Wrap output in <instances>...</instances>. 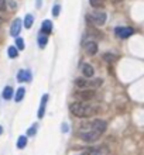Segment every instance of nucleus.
I'll return each instance as SVG.
<instances>
[{"mask_svg":"<svg viewBox=\"0 0 144 155\" xmlns=\"http://www.w3.org/2000/svg\"><path fill=\"white\" fill-rule=\"evenodd\" d=\"M28 135H34L35 134V127H31V128H28V133H27Z\"/></svg>","mask_w":144,"mask_h":155,"instance_id":"nucleus-25","label":"nucleus"},{"mask_svg":"<svg viewBox=\"0 0 144 155\" xmlns=\"http://www.w3.org/2000/svg\"><path fill=\"white\" fill-rule=\"evenodd\" d=\"M115 33H116V35L120 38H129L130 35L134 34V30H133L132 27H117V28L115 30Z\"/></svg>","mask_w":144,"mask_h":155,"instance_id":"nucleus-4","label":"nucleus"},{"mask_svg":"<svg viewBox=\"0 0 144 155\" xmlns=\"http://www.w3.org/2000/svg\"><path fill=\"white\" fill-rule=\"evenodd\" d=\"M85 51H86L88 55H95L98 52V44L93 42V41H89L85 44Z\"/></svg>","mask_w":144,"mask_h":155,"instance_id":"nucleus-9","label":"nucleus"},{"mask_svg":"<svg viewBox=\"0 0 144 155\" xmlns=\"http://www.w3.org/2000/svg\"><path fill=\"white\" fill-rule=\"evenodd\" d=\"M48 102V94H44L41 99V104H40V110H38V118L44 117V113H45V104Z\"/></svg>","mask_w":144,"mask_h":155,"instance_id":"nucleus-10","label":"nucleus"},{"mask_svg":"<svg viewBox=\"0 0 144 155\" xmlns=\"http://www.w3.org/2000/svg\"><path fill=\"white\" fill-rule=\"evenodd\" d=\"M33 21H34V17L31 16V14H27V16L24 17V27L25 28H31Z\"/></svg>","mask_w":144,"mask_h":155,"instance_id":"nucleus-15","label":"nucleus"},{"mask_svg":"<svg viewBox=\"0 0 144 155\" xmlns=\"http://www.w3.org/2000/svg\"><path fill=\"white\" fill-rule=\"evenodd\" d=\"M8 4H10L12 8H16V2H14V0H8Z\"/></svg>","mask_w":144,"mask_h":155,"instance_id":"nucleus-26","label":"nucleus"},{"mask_svg":"<svg viewBox=\"0 0 144 155\" xmlns=\"http://www.w3.org/2000/svg\"><path fill=\"white\" fill-rule=\"evenodd\" d=\"M25 145H27V137L25 135H20L18 140H17V148L23 150V148H25Z\"/></svg>","mask_w":144,"mask_h":155,"instance_id":"nucleus-13","label":"nucleus"},{"mask_svg":"<svg viewBox=\"0 0 144 155\" xmlns=\"http://www.w3.org/2000/svg\"><path fill=\"white\" fill-rule=\"evenodd\" d=\"M24 94H25V89L24 87H20V89L17 90L16 96H14V100H16V102H21L23 97H24Z\"/></svg>","mask_w":144,"mask_h":155,"instance_id":"nucleus-14","label":"nucleus"},{"mask_svg":"<svg viewBox=\"0 0 144 155\" xmlns=\"http://www.w3.org/2000/svg\"><path fill=\"white\" fill-rule=\"evenodd\" d=\"M75 85L78 86V87H85V86H88L89 83H88L85 79H82V78H81V79H75Z\"/></svg>","mask_w":144,"mask_h":155,"instance_id":"nucleus-20","label":"nucleus"},{"mask_svg":"<svg viewBox=\"0 0 144 155\" xmlns=\"http://www.w3.org/2000/svg\"><path fill=\"white\" fill-rule=\"evenodd\" d=\"M47 42H48V38H47L45 34H41L40 37H38V45H40V48H45Z\"/></svg>","mask_w":144,"mask_h":155,"instance_id":"nucleus-16","label":"nucleus"},{"mask_svg":"<svg viewBox=\"0 0 144 155\" xmlns=\"http://www.w3.org/2000/svg\"><path fill=\"white\" fill-rule=\"evenodd\" d=\"M82 75L85 78H93V75H95L93 66H92L91 64H83L82 65Z\"/></svg>","mask_w":144,"mask_h":155,"instance_id":"nucleus-8","label":"nucleus"},{"mask_svg":"<svg viewBox=\"0 0 144 155\" xmlns=\"http://www.w3.org/2000/svg\"><path fill=\"white\" fill-rule=\"evenodd\" d=\"M86 18L96 25H103L106 23L107 16H106V13H103V12H96V13H93L92 16H86Z\"/></svg>","mask_w":144,"mask_h":155,"instance_id":"nucleus-3","label":"nucleus"},{"mask_svg":"<svg viewBox=\"0 0 144 155\" xmlns=\"http://www.w3.org/2000/svg\"><path fill=\"white\" fill-rule=\"evenodd\" d=\"M100 135L102 134L95 130H86V131H82V133L79 134V138L83 140L85 143H95L96 140H99Z\"/></svg>","mask_w":144,"mask_h":155,"instance_id":"nucleus-2","label":"nucleus"},{"mask_svg":"<svg viewBox=\"0 0 144 155\" xmlns=\"http://www.w3.org/2000/svg\"><path fill=\"white\" fill-rule=\"evenodd\" d=\"M59 12H61V7H59L58 4H55V6H54V8H52V16L57 17L58 14H59Z\"/></svg>","mask_w":144,"mask_h":155,"instance_id":"nucleus-22","label":"nucleus"},{"mask_svg":"<svg viewBox=\"0 0 144 155\" xmlns=\"http://www.w3.org/2000/svg\"><path fill=\"white\" fill-rule=\"evenodd\" d=\"M95 90L93 89H85V90H81V92H78V93L75 94L78 99H81V100H92V99L95 97Z\"/></svg>","mask_w":144,"mask_h":155,"instance_id":"nucleus-5","label":"nucleus"},{"mask_svg":"<svg viewBox=\"0 0 144 155\" xmlns=\"http://www.w3.org/2000/svg\"><path fill=\"white\" fill-rule=\"evenodd\" d=\"M102 58H103V61H106V62H113L117 57H116L115 54H112V52H106V54H103L102 55Z\"/></svg>","mask_w":144,"mask_h":155,"instance_id":"nucleus-17","label":"nucleus"},{"mask_svg":"<svg viewBox=\"0 0 144 155\" xmlns=\"http://www.w3.org/2000/svg\"><path fill=\"white\" fill-rule=\"evenodd\" d=\"M13 97V87L12 86H6L3 90V99L4 100H10Z\"/></svg>","mask_w":144,"mask_h":155,"instance_id":"nucleus-12","label":"nucleus"},{"mask_svg":"<svg viewBox=\"0 0 144 155\" xmlns=\"http://www.w3.org/2000/svg\"><path fill=\"white\" fill-rule=\"evenodd\" d=\"M17 81L23 82V83H25V82H30L31 81V72L30 71H25V69H21L18 71V74H17Z\"/></svg>","mask_w":144,"mask_h":155,"instance_id":"nucleus-7","label":"nucleus"},{"mask_svg":"<svg viewBox=\"0 0 144 155\" xmlns=\"http://www.w3.org/2000/svg\"><path fill=\"white\" fill-rule=\"evenodd\" d=\"M6 10V0H0V12Z\"/></svg>","mask_w":144,"mask_h":155,"instance_id":"nucleus-23","label":"nucleus"},{"mask_svg":"<svg viewBox=\"0 0 144 155\" xmlns=\"http://www.w3.org/2000/svg\"><path fill=\"white\" fill-rule=\"evenodd\" d=\"M25 44H24V40L23 38H16V48L17 49H24Z\"/></svg>","mask_w":144,"mask_h":155,"instance_id":"nucleus-21","label":"nucleus"},{"mask_svg":"<svg viewBox=\"0 0 144 155\" xmlns=\"http://www.w3.org/2000/svg\"><path fill=\"white\" fill-rule=\"evenodd\" d=\"M81 155H91V152H89V151H85V152H82Z\"/></svg>","mask_w":144,"mask_h":155,"instance_id":"nucleus-27","label":"nucleus"},{"mask_svg":"<svg viewBox=\"0 0 144 155\" xmlns=\"http://www.w3.org/2000/svg\"><path fill=\"white\" fill-rule=\"evenodd\" d=\"M41 30L44 34H49L51 31H52V23L49 20H45L42 21V25H41Z\"/></svg>","mask_w":144,"mask_h":155,"instance_id":"nucleus-11","label":"nucleus"},{"mask_svg":"<svg viewBox=\"0 0 144 155\" xmlns=\"http://www.w3.org/2000/svg\"><path fill=\"white\" fill-rule=\"evenodd\" d=\"M21 25H23V23H21V18H16V20L13 21V23H12V27H10V35H12V37H17V35L20 34Z\"/></svg>","mask_w":144,"mask_h":155,"instance_id":"nucleus-6","label":"nucleus"},{"mask_svg":"<svg viewBox=\"0 0 144 155\" xmlns=\"http://www.w3.org/2000/svg\"><path fill=\"white\" fill-rule=\"evenodd\" d=\"M7 52H8V57L10 58H17L18 57V49H17L16 47H8Z\"/></svg>","mask_w":144,"mask_h":155,"instance_id":"nucleus-18","label":"nucleus"},{"mask_svg":"<svg viewBox=\"0 0 144 155\" xmlns=\"http://www.w3.org/2000/svg\"><path fill=\"white\" fill-rule=\"evenodd\" d=\"M0 25H2V18H0Z\"/></svg>","mask_w":144,"mask_h":155,"instance_id":"nucleus-30","label":"nucleus"},{"mask_svg":"<svg viewBox=\"0 0 144 155\" xmlns=\"http://www.w3.org/2000/svg\"><path fill=\"white\" fill-rule=\"evenodd\" d=\"M69 111L75 117H81V118H85V117H91L96 113V110L93 107L88 106V104H83L81 102H74L69 104Z\"/></svg>","mask_w":144,"mask_h":155,"instance_id":"nucleus-1","label":"nucleus"},{"mask_svg":"<svg viewBox=\"0 0 144 155\" xmlns=\"http://www.w3.org/2000/svg\"><path fill=\"white\" fill-rule=\"evenodd\" d=\"M2 133H3V127L0 126V134H2Z\"/></svg>","mask_w":144,"mask_h":155,"instance_id":"nucleus-28","label":"nucleus"},{"mask_svg":"<svg viewBox=\"0 0 144 155\" xmlns=\"http://www.w3.org/2000/svg\"><path fill=\"white\" fill-rule=\"evenodd\" d=\"M115 3H119V2H123V0H113Z\"/></svg>","mask_w":144,"mask_h":155,"instance_id":"nucleus-29","label":"nucleus"},{"mask_svg":"<svg viewBox=\"0 0 144 155\" xmlns=\"http://www.w3.org/2000/svg\"><path fill=\"white\" fill-rule=\"evenodd\" d=\"M92 7L99 8V7H103V0H89Z\"/></svg>","mask_w":144,"mask_h":155,"instance_id":"nucleus-19","label":"nucleus"},{"mask_svg":"<svg viewBox=\"0 0 144 155\" xmlns=\"http://www.w3.org/2000/svg\"><path fill=\"white\" fill-rule=\"evenodd\" d=\"M68 130H69V126H68L66 123H64V124H62V133H68Z\"/></svg>","mask_w":144,"mask_h":155,"instance_id":"nucleus-24","label":"nucleus"}]
</instances>
